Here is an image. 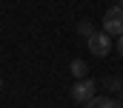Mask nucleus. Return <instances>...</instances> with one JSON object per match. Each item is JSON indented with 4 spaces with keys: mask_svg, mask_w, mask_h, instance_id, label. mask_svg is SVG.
I'll use <instances>...</instances> for the list:
<instances>
[{
    "mask_svg": "<svg viewBox=\"0 0 123 108\" xmlns=\"http://www.w3.org/2000/svg\"><path fill=\"white\" fill-rule=\"evenodd\" d=\"M103 31L112 34V37H120L123 34V6L106 9V14H103Z\"/></svg>",
    "mask_w": 123,
    "mask_h": 108,
    "instance_id": "1",
    "label": "nucleus"
},
{
    "mask_svg": "<svg viewBox=\"0 0 123 108\" xmlns=\"http://www.w3.org/2000/svg\"><path fill=\"white\" fill-rule=\"evenodd\" d=\"M86 46H89V51H92L94 57H106V54L112 51L115 40H112V34H106V31H94L92 37L86 40Z\"/></svg>",
    "mask_w": 123,
    "mask_h": 108,
    "instance_id": "2",
    "label": "nucleus"
},
{
    "mask_svg": "<svg viewBox=\"0 0 123 108\" xmlns=\"http://www.w3.org/2000/svg\"><path fill=\"white\" fill-rule=\"evenodd\" d=\"M72 100L74 103H80V105H86L89 100H94V80H89V77H83V80H77L74 85H72Z\"/></svg>",
    "mask_w": 123,
    "mask_h": 108,
    "instance_id": "3",
    "label": "nucleus"
},
{
    "mask_svg": "<svg viewBox=\"0 0 123 108\" xmlns=\"http://www.w3.org/2000/svg\"><path fill=\"white\" fill-rule=\"evenodd\" d=\"M69 71H72V77H77V80H83V77L89 74V65H86L83 60H72V65H69Z\"/></svg>",
    "mask_w": 123,
    "mask_h": 108,
    "instance_id": "4",
    "label": "nucleus"
},
{
    "mask_svg": "<svg viewBox=\"0 0 123 108\" xmlns=\"http://www.w3.org/2000/svg\"><path fill=\"white\" fill-rule=\"evenodd\" d=\"M86 108H120V105L115 100H109V97H94V100L86 103Z\"/></svg>",
    "mask_w": 123,
    "mask_h": 108,
    "instance_id": "5",
    "label": "nucleus"
},
{
    "mask_svg": "<svg viewBox=\"0 0 123 108\" xmlns=\"http://www.w3.org/2000/svg\"><path fill=\"white\" fill-rule=\"evenodd\" d=\"M106 88H109V91H123V80L120 77H109V80H106Z\"/></svg>",
    "mask_w": 123,
    "mask_h": 108,
    "instance_id": "6",
    "label": "nucleus"
},
{
    "mask_svg": "<svg viewBox=\"0 0 123 108\" xmlns=\"http://www.w3.org/2000/svg\"><path fill=\"white\" fill-rule=\"evenodd\" d=\"M77 31H80V34H83L86 40H89V37H92V34H94V28H92V23H80V26H77Z\"/></svg>",
    "mask_w": 123,
    "mask_h": 108,
    "instance_id": "7",
    "label": "nucleus"
},
{
    "mask_svg": "<svg viewBox=\"0 0 123 108\" xmlns=\"http://www.w3.org/2000/svg\"><path fill=\"white\" fill-rule=\"evenodd\" d=\"M115 49H117V54H120V57H123V34H120V37H117V40H115Z\"/></svg>",
    "mask_w": 123,
    "mask_h": 108,
    "instance_id": "8",
    "label": "nucleus"
},
{
    "mask_svg": "<svg viewBox=\"0 0 123 108\" xmlns=\"http://www.w3.org/2000/svg\"><path fill=\"white\" fill-rule=\"evenodd\" d=\"M0 91H3V77H0Z\"/></svg>",
    "mask_w": 123,
    "mask_h": 108,
    "instance_id": "9",
    "label": "nucleus"
},
{
    "mask_svg": "<svg viewBox=\"0 0 123 108\" xmlns=\"http://www.w3.org/2000/svg\"><path fill=\"white\" fill-rule=\"evenodd\" d=\"M117 6H123V0H117Z\"/></svg>",
    "mask_w": 123,
    "mask_h": 108,
    "instance_id": "10",
    "label": "nucleus"
},
{
    "mask_svg": "<svg viewBox=\"0 0 123 108\" xmlns=\"http://www.w3.org/2000/svg\"><path fill=\"white\" fill-rule=\"evenodd\" d=\"M120 108H123V103H120Z\"/></svg>",
    "mask_w": 123,
    "mask_h": 108,
    "instance_id": "11",
    "label": "nucleus"
}]
</instances>
